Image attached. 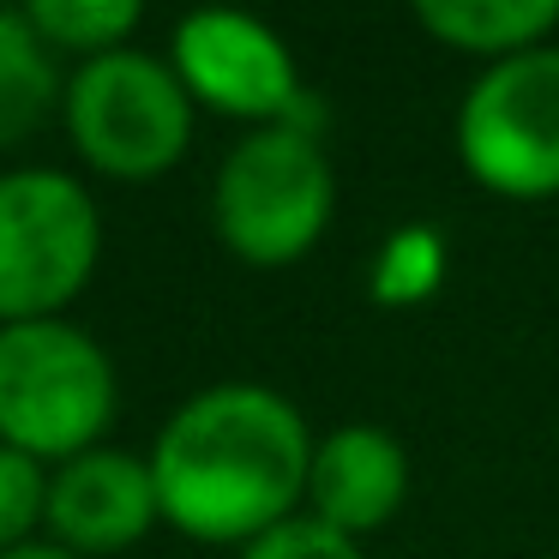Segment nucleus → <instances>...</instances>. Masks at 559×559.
<instances>
[{"mask_svg": "<svg viewBox=\"0 0 559 559\" xmlns=\"http://www.w3.org/2000/svg\"><path fill=\"white\" fill-rule=\"evenodd\" d=\"M337 211V175L313 127H253L211 181V229L247 265H295Z\"/></svg>", "mask_w": 559, "mask_h": 559, "instance_id": "obj_2", "label": "nucleus"}, {"mask_svg": "<svg viewBox=\"0 0 559 559\" xmlns=\"http://www.w3.org/2000/svg\"><path fill=\"white\" fill-rule=\"evenodd\" d=\"M115 421V361L73 319L0 325V445L67 463Z\"/></svg>", "mask_w": 559, "mask_h": 559, "instance_id": "obj_3", "label": "nucleus"}, {"mask_svg": "<svg viewBox=\"0 0 559 559\" xmlns=\"http://www.w3.org/2000/svg\"><path fill=\"white\" fill-rule=\"evenodd\" d=\"M31 25L43 31L49 49H79L91 55H109L127 49V37L139 31V0H25Z\"/></svg>", "mask_w": 559, "mask_h": 559, "instance_id": "obj_13", "label": "nucleus"}, {"mask_svg": "<svg viewBox=\"0 0 559 559\" xmlns=\"http://www.w3.org/2000/svg\"><path fill=\"white\" fill-rule=\"evenodd\" d=\"M235 559H367V554H361V542H349V535L325 530L319 518L295 511L289 523H277V530L253 535L247 547H235Z\"/></svg>", "mask_w": 559, "mask_h": 559, "instance_id": "obj_15", "label": "nucleus"}, {"mask_svg": "<svg viewBox=\"0 0 559 559\" xmlns=\"http://www.w3.org/2000/svg\"><path fill=\"white\" fill-rule=\"evenodd\" d=\"M313 427L283 391L253 379L205 385L163 421L151 445L163 518L211 547H247L301 511Z\"/></svg>", "mask_w": 559, "mask_h": 559, "instance_id": "obj_1", "label": "nucleus"}, {"mask_svg": "<svg viewBox=\"0 0 559 559\" xmlns=\"http://www.w3.org/2000/svg\"><path fill=\"white\" fill-rule=\"evenodd\" d=\"M37 523H49V469L19 445H0V554L37 542Z\"/></svg>", "mask_w": 559, "mask_h": 559, "instance_id": "obj_14", "label": "nucleus"}, {"mask_svg": "<svg viewBox=\"0 0 559 559\" xmlns=\"http://www.w3.org/2000/svg\"><path fill=\"white\" fill-rule=\"evenodd\" d=\"M445 271H451L445 235L433 223H397L367 265V295H373V307H421L439 295Z\"/></svg>", "mask_w": 559, "mask_h": 559, "instance_id": "obj_12", "label": "nucleus"}, {"mask_svg": "<svg viewBox=\"0 0 559 559\" xmlns=\"http://www.w3.org/2000/svg\"><path fill=\"white\" fill-rule=\"evenodd\" d=\"M157 518H163V499H157L151 457L91 445L49 469V535L85 559L145 542Z\"/></svg>", "mask_w": 559, "mask_h": 559, "instance_id": "obj_8", "label": "nucleus"}, {"mask_svg": "<svg viewBox=\"0 0 559 559\" xmlns=\"http://www.w3.org/2000/svg\"><path fill=\"white\" fill-rule=\"evenodd\" d=\"M415 25L433 43L475 61H511V55L542 49L559 31V0H421Z\"/></svg>", "mask_w": 559, "mask_h": 559, "instance_id": "obj_10", "label": "nucleus"}, {"mask_svg": "<svg viewBox=\"0 0 559 559\" xmlns=\"http://www.w3.org/2000/svg\"><path fill=\"white\" fill-rule=\"evenodd\" d=\"M67 97L55 49L31 25L25 7H0V151L31 139Z\"/></svg>", "mask_w": 559, "mask_h": 559, "instance_id": "obj_11", "label": "nucleus"}, {"mask_svg": "<svg viewBox=\"0 0 559 559\" xmlns=\"http://www.w3.org/2000/svg\"><path fill=\"white\" fill-rule=\"evenodd\" d=\"M457 157L493 199H559V49L542 43L475 73L457 103Z\"/></svg>", "mask_w": 559, "mask_h": 559, "instance_id": "obj_6", "label": "nucleus"}, {"mask_svg": "<svg viewBox=\"0 0 559 559\" xmlns=\"http://www.w3.org/2000/svg\"><path fill=\"white\" fill-rule=\"evenodd\" d=\"M103 253V211L85 181L49 163L0 169V325L61 319Z\"/></svg>", "mask_w": 559, "mask_h": 559, "instance_id": "obj_5", "label": "nucleus"}, {"mask_svg": "<svg viewBox=\"0 0 559 559\" xmlns=\"http://www.w3.org/2000/svg\"><path fill=\"white\" fill-rule=\"evenodd\" d=\"M403 499H409V451L397 445V433L373 421H343L325 439H313L307 518L361 542L397 518Z\"/></svg>", "mask_w": 559, "mask_h": 559, "instance_id": "obj_9", "label": "nucleus"}, {"mask_svg": "<svg viewBox=\"0 0 559 559\" xmlns=\"http://www.w3.org/2000/svg\"><path fill=\"white\" fill-rule=\"evenodd\" d=\"M193 109L181 73L145 49H109L73 67L61 97V121L73 151L103 175L151 181L175 169L193 145Z\"/></svg>", "mask_w": 559, "mask_h": 559, "instance_id": "obj_4", "label": "nucleus"}, {"mask_svg": "<svg viewBox=\"0 0 559 559\" xmlns=\"http://www.w3.org/2000/svg\"><path fill=\"white\" fill-rule=\"evenodd\" d=\"M169 67L181 73L187 97L217 115L253 127H313V103L301 91L289 43L253 13L229 7H199L175 25Z\"/></svg>", "mask_w": 559, "mask_h": 559, "instance_id": "obj_7", "label": "nucleus"}, {"mask_svg": "<svg viewBox=\"0 0 559 559\" xmlns=\"http://www.w3.org/2000/svg\"><path fill=\"white\" fill-rule=\"evenodd\" d=\"M0 559H85V554H73V547H61L55 535H37V542L13 547V554H0Z\"/></svg>", "mask_w": 559, "mask_h": 559, "instance_id": "obj_16", "label": "nucleus"}]
</instances>
